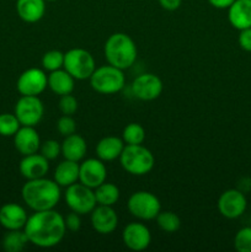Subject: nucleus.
Returning <instances> with one entry per match:
<instances>
[{
	"mask_svg": "<svg viewBox=\"0 0 251 252\" xmlns=\"http://www.w3.org/2000/svg\"><path fill=\"white\" fill-rule=\"evenodd\" d=\"M49 160L46 159L42 154L34 153V154L25 155L20 161L19 170L22 177L26 180H34L46 177L47 172L49 171Z\"/></svg>",
	"mask_w": 251,
	"mask_h": 252,
	"instance_id": "nucleus-16",
	"label": "nucleus"
},
{
	"mask_svg": "<svg viewBox=\"0 0 251 252\" xmlns=\"http://www.w3.org/2000/svg\"><path fill=\"white\" fill-rule=\"evenodd\" d=\"M182 0H159V4L162 9L167 11H175L181 6Z\"/></svg>",
	"mask_w": 251,
	"mask_h": 252,
	"instance_id": "nucleus-37",
	"label": "nucleus"
},
{
	"mask_svg": "<svg viewBox=\"0 0 251 252\" xmlns=\"http://www.w3.org/2000/svg\"><path fill=\"white\" fill-rule=\"evenodd\" d=\"M64 65V53L57 49L46 52L42 57V66L44 70H48L49 73L54 70L62 69Z\"/></svg>",
	"mask_w": 251,
	"mask_h": 252,
	"instance_id": "nucleus-30",
	"label": "nucleus"
},
{
	"mask_svg": "<svg viewBox=\"0 0 251 252\" xmlns=\"http://www.w3.org/2000/svg\"><path fill=\"white\" fill-rule=\"evenodd\" d=\"M121 166L123 170L134 176H143L149 174L155 165L153 153L143 144L126 145L120 157Z\"/></svg>",
	"mask_w": 251,
	"mask_h": 252,
	"instance_id": "nucleus-4",
	"label": "nucleus"
},
{
	"mask_svg": "<svg viewBox=\"0 0 251 252\" xmlns=\"http://www.w3.org/2000/svg\"><path fill=\"white\" fill-rule=\"evenodd\" d=\"M29 239L26 233L21 229L19 230H7L2 238V249L6 252H20L26 248Z\"/></svg>",
	"mask_w": 251,
	"mask_h": 252,
	"instance_id": "nucleus-26",
	"label": "nucleus"
},
{
	"mask_svg": "<svg viewBox=\"0 0 251 252\" xmlns=\"http://www.w3.org/2000/svg\"><path fill=\"white\" fill-rule=\"evenodd\" d=\"M29 243L42 249L54 248L66 233L64 217L54 209L34 212L24 226Z\"/></svg>",
	"mask_w": 251,
	"mask_h": 252,
	"instance_id": "nucleus-1",
	"label": "nucleus"
},
{
	"mask_svg": "<svg viewBox=\"0 0 251 252\" xmlns=\"http://www.w3.org/2000/svg\"><path fill=\"white\" fill-rule=\"evenodd\" d=\"M58 106L63 115L71 116L78 110V100L71 94H66V95L61 96Z\"/></svg>",
	"mask_w": 251,
	"mask_h": 252,
	"instance_id": "nucleus-33",
	"label": "nucleus"
},
{
	"mask_svg": "<svg viewBox=\"0 0 251 252\" xmlns=\"http://www.w3.org/2000/svg\"><path fill=\"white\" fill-rule=\"evenodd\" d=\"M14 113L21 126L36 127L43 118V103L38 96H21L15 105Z\"/></svg>",
	"mask_w": 251,
	"mask_h": 252,
	"instance_id": "nucleus-9",
	"label": "nucleus"
},
{
	"mask_svg": "<svg viewBox=\"0 0 251 252\" xmlns=\"http://www.w3.org/2000/svg\"><path fill=\"white\" fill-rule=\"evenodd\" d=\"M96 203L100 206H110L113 207L120 199V189L116 185L103 182L100 186L95 189Z\"/></svg>",
	"mask_w": 251,
	"mask_h": 252,
	"instance_id": "nucleus-25",
	"label": "nucleus"
},
{
	"mask_svg": "<svg viewBox=\"0 0 251 252\" xmlns=\"http://www.w3.org/2000/svg\"><path fill=\"white\" fill-rule=\"evenodd\" d=\"M63 68L75 80H86L93 75L96 64L90 52L83 48H73L64 53Z\"/></svg>",
	"mask_w": 251,
	"mask_h": 252,
	"instance_id": "nucleus-6",
	"label": "nucleus"
},
{
	"mask_svg": "<svg viewBox=\"0 0 251 252\" xmlns=\"http://www.w3.org/2000/svg\"><path fill=\"white\" fill-rule=\"evenodd\" d=\"M234 248L238 252H251V226H245L236 233Z\"/></svg>",
	"mask_w": 251,
	"mask_h": 252,
	"instance_id": "nucleus-31",
	"label": "nucleus"
},
{
	"mask_svg": "<svg viewBox=\"0 0 251 252\" xmlns=\"http://www.w3.org/2000/svg\"><path fill=\"white\" fill-rule=\"evenodd\" d=\"M90 85L96 93L102 95H112L117 94L125 88L126 78L122 69L107 64V65L98 66L94 70L90 76Z\"/></svg>",
	"mask_w": 251,
	"mask_h": 252,
	"instance_id": "nucleus-5",
	"label": "nucleus"
},
{
	"mask_svg": "<svg viewBox=\"0 0 251 252\" xmlns=\"http://www.w3.org/2000/svg\"><path fill=\"white\" fill-rule=\"evenodd\" d=\"M106 177H107V169L102 160L98 158L85 160L79 166V182L90 189H95L96 187L103 184L106 181Z\"/></svg>",
	"mask_w": 251,
	"mask_h": 252,
	"instance_id": "nucleus-13",
	"label": "nucleus"
},
{
	"mask_svg": "<svg viewBox=\"0 0 251 252\" xmlns=\"http://www.w3.org/2000/svg\"><path fill=\"white\" fill-rule=\"evenodd\" d=\"M228 20L240 31L251 27V0H234L228 9Z\"/></svg>",
	"mask_w": 251,
	"mask_h": 252,
	"instance_id": "nucleus-19",
	"label": "nucleus"
},
{
	"mask_svg": "<svg viewBox=\"0 0 251 252\" xmlns=\"http://www.w3.org/2000/svg\"><path fill=\"white\" fill-rule=\"evenodd\" d=\"M20 127H21V123L17 120L15 113H1L0 115V135L14 137Z\"/></svg>",
	"mask_w": 251,
	"mask_h": 252,
	"instance_id": "nucleus-29",
	"label": "nucleus"
},
{
	"mask_svg": "<svg viewBox=\"0 0 251 252\" xmlns=\"http://www.w3.org/2000/svg\"><path fill=\"white\" fill-rule=\"evenodd\" d=\"M157 224L162 231L165 233H176L181 226V220H180L179 216L174 212H161L157 216Z\"/></svg>",
	"mask_w": 251,
	"mask_h": 252,
	"instance_id": "nucleus-27",
	"label": "nucleus"
},
{
	"mask_svg": "<svg viewBox=\"0 0 251 252\" xmlns=\"http://www.w3.org/2000/svg\"><path fill=\"white\" fill-rule=\"evenodd\" d=\"M64 198H65V203L70 208V211L75 212L80 216L91 213L93 209L97 206L94 189L85 186L81 182L79 184L75 182L66 187Z\"/></svg>",
	"mask_w": 251,
	"mask_h": 252,
	"instance_id": "nucleus-8",
	"label": "nucleus"
},
{
	"mask_svg": "<svg viewBox=\"0 0 251 252\" xmlns=\"http://www.w3.org/2000/svg\"><path fill=\"white\" fill-rule=\"evenodd\" d=\"M14 144L17 152L25 157V155L38 153L41 148V138L34 127L21 126L14 135Z\"/></svg>",
	"mask_w": 251,
	"mask_h": 252,
	"instance_id": "nucleus-17",
	"label": "nucleus"
},
{
	"mask_svg": "<svg viewBox=\"0 0 251 252\" xmlns=\"http://www.w3.org/2000/svg\"><path fill=\"white\" fill-rule=\"evenodd\" d=\"M79 166L80 165L76 161L65 159L64 161L59 162L58 166L56 167L53 180L59 186L66 189L68 186L79 181Z\"/></svg>",
	"mask_w": 251,
	"mask_h": 252,
	"instance_id": "nucleus-24",
	"label": "nucleus"
},
{
	"mask_svg": "<svg viewBox=\"0 0 251 252\" xmlns=\"http://www.w3.org/2000/svg\"><path fill=\"white\" fill-rule=\"evenodd\" d=\"M90 214L91 225L96 233L101 235H108L117 229L118 216L112 207L97 204Z\"/></svg>",
	"mask_w": 251,
	"mask_h": 252,
	"instance_id": "nucleus-15",
	"label": "nucleus"
},
{
	"mask_svg": "<svg viewBox=\"0 0 251 252\" xmlns=\"http://www.w3.org/2000/svg\"><path fill=\"white\" fill-rule=\"evenodd\" d=\"M64 221H65L66 230L71 231V233H76V231H78L81 226L80 214L75 213V212H71V213H69L68 216L64 218Z\"/></svg>",
	"mask_w": 251,
	"mask_h": 252,
	"instance_id": "nucleus-35",
	"label": "nucleus"
},
{
	"mask_svg": "<svg viewBox=\"0 0 251 252\" xmlns=\"http://www.w3.org/2000/svg\"><path fill=\"white\" fill-rule=\"evenodd\" d=\"M123 244L132 251H143L149 248L152 234L143 223H129L122 233Z\"/></svg>",
	"mask_w": 251,
	"mask_h": 252,
	"instance_id": "nucleus-14",
	"label": "nucleus"
},
{
	"mask_svg": "<svg viewBox=\"0 0 251 252\" xmlns=\"http://www.w3.org/2000/svg\"><path fill=\"white\" fill-rule=\"evenodd\" d=\"M74 85H75V79L65 69L51 71L48 75V88L56 95L63 96L66 94H71L74 90Z\"/></svg>",
	"mask_w": 251,
	"mask_h": 252,
	"instance_id": "nucleus-23",
	"label": "nucleus"
},
{
	"mask_svg": "<svg viewBox=\"0 0 251 252\" xmlns=\"http://www.w3.org/2000/svg\"><path fill=\"white\" fill-rule=\"evenodd\" d=\"M57 129L61 133L63 137H68V135L73 134L76 130V122L71 116L63 115L57 122Z\"/></svg>",
	"mask_w": 251,
	"mask_h": 252,
	"instance_id": "nucleus-34",
	"label": "nucleus"
},
{
	"mask_svg": "<svg viewBox=\"0 0 251 252\" xmlns=\"http://www.w3.org/2000/svg\"><path fill=\"white\" fill-rule=\"evenodd\" d=\"M126 144L122 138L108 135L102 138L96 144V155L102 161H112V160L120 159Z\"/></svg>",
	"mask_w": 251,
	"mask_h": 252,
	"instance_id": "nucleus-20",
	"label": "nucleus"
},
{
	"mask_svg": "<svg viewBox=\"0 0 251 252\" xmlns=\"http://www.w3.org/2000/svg\"><path fill=\"white\" fill-rule=\"evenodd\" d=\"M248 207L245 194L239 189H226L218 199V211L224 218L236 219L243 216Z\"/></svg>",
	"mask_w": 251,
	"mask_h": 252,
	"instance_id": "nucleus-11",
	"label": "nucleus"
},
{
	"mask_svg": "<svg viewBox=\"0 0 251 252\" xmlns=\"http://www.w3.org/2000/svg\"><path fill=\"white\" fill-rule=\"evenodd\" d=\"M44 1H57V0H44Z\"/></svg>",
	"mask_w": 251,
	"mask_h": 252,
	"instance_id": "nucleus-39",
	"label": "nucleus"
},
{
	"mask_svg": "<svg viewBox=\"0 0 251 252\" xmlns=\"http://www.w3.org/2000/svg\"><path fill=\"white\" fill-rule=\"evenodd\" d=\"M21 196L27 207L34 212L54 209L61 201V186L54 180L41 179L27 180L22 186Z\"/></svg>",
	"mask_w": 251,
	"mask_h": 252,
	"instance_id": "nucleus-2",
	"label": "nucleus"
},
{
	"mask_svg": "<svg viewBox=\"0 0 251 252\" xmlns=\"http://www.w3.org/2000/svg\"><path fill=\"white\" fill-rule=\"evenodd\" d=\"M29 216L22 206L17 203H6L0 208V225L6 230L24 229Z\"/></svg>",
	"mask_w": 251,
	"mask_h": 252,
	"instance_id": "nucleus-18",
	"label": "nucleus"
},
{
	"mask_svg": "<svg viewBox=\"0 0 251 252\" xmlns=\"http://www.w3.org/2000/svg\"><path fill=\"white\" fill-rule=\"evenodd\" d=\"M208 2L216 9H229L234 0H208Z\"/></svg>",
	"mask_w": 251,
	"mask_h": 252,
	"instance_id": "nucleus-38",
	"label": "nucleus"
},
{
	"mask_svg": "<svg viewBox=\"0 0 251 252\" xmlns=\"http://www.w3.org/2000/svg\"><path fill=\"white\" fill-rule=\"evenodd\" d=\"M127 208L139 220H153L161 211L159 198L152 192L138 191L128 198Z\"/></svg>",
	"mask_w": 251,
	"mask_h": 252,
	"instance_id": "nucleus-7",
	"label": "nucleus"
},
{
	"mask_svg": "<svg viewBox=\"0 0 251 252\" xmlns=\"http://www.w3.org/2000/svg\"><path fill=\"white\" fill-rule=\"evenodd\" d=\"M61 145L62 155L64 157V159L76 162L84 159L86 154V149H88L85 139L81 135L75 134V133L64 138L63 143Z\"/></svg>",
	"mask_w": 251,
	"mask_h": 252,
	"instance_id": "nucleus-22",
	"label": "nucleus"
},
{
	"mask_svg": "<svg viewBox=\"0 0 251 252\" xmlns=\"http://www.w3.org/2000/svg\"><path fill=\"white\" fill-rule=\"evenodd\" d=\"M16 11L22 21L34 24L44 16L46 1L44 0H17Z\"/></svg>",
	"mask_w": 251,
	"mask_h": 252,
	"instance_id": "nucleus-21",
	"label": "nucleus"
},
{
	"mask_svg": "<svg viewBox=\"0 0 251 252\" xmlns=\"http://www.w3.org/2000/svg\"><path fill=\"white\" fill-rule=\"evenodd\" d=\"M39 152H41V154L43 155L46 159L54 160L62 154V145L59 144L57 140L48 139V140H46V142L41 143Z\"/></svg>",
	"mask_w": 251,
	"mask_h": 252,
	"instance_id": "nucleus-32",
	"label": "nucleus"
},
{
	"mask_svg": "<svg viewBox=\"0 0 251 252\" xmlns=\"http://www.w3.org/2000/svg\"><path fill=\"white\" fill-rule=\"evenodd\" d=\"M239 46L246 52H251V27L241 30L239 34Z\"/></svg>",
	"mask_w": 251,
	"mask_h": 252,
	"instance_id": "nucleus-36",
	"label": "nucleus"
},
{
	"mask_svg": "<svg viewBox=\"0 0 251 252\" xmlns=\"http://www.w3.org/2000/svg\"><path fill=\"white\" fill-rule=\"evenodd\" d=\"M48 86V76L39 68H30L19 76L17 91L21 96H38Z\"/></svg>",
	"mask_w": 251,
	"mask_h": 252,
	"instance_id": "nucleus-10",
	"label": "nucleus"
},
{
	"mask_svg": "<svg viewBox=\"0 0 251 252\" xmlns=\"http://www.w3.org/2000/svg\"><path fill=\"white\" fill-rule=\"evenodd\" d=\"M103 51L107 63L122 70L130 68L137 61V46L130 36L123 32L111 34Z\"/></svg>",
	"mask_w": 251,
	"mask_h": 252,
	"instance_id": "nucleus-3",
	"label": "nucleus"
},
{
	"mask_svg": "<svg viewBox=\"0 0 251 252\" xmlns=\"http://www.w3.org/2000/svg\"><path fill=\"white\" fill-rule=\"evenodd\" d=\"M122 139L126 145L143 144L145 140V129L139 123H129L123 129Z\"/></svg>",
	"mask_w": 251,
	"mask_h": 252,
	"instance_id": "nucleus-28",
	"label": "nucleus"
},
{
	"mask_svg": "<svg viewBox=\"0 0 251 252\" xmlns=\"http://www.w3.org/2000/svg\"><path fill=\"white\" fill-rule=\"evenodd\" d=\"M162 89L161 79L152 73L140 74L132 83L133 95L142 101L155 100L161 95Z\"/></svg>",
	"mask_w": 251,
	"mask_h": 252,
	"instance_id": "nucleus-12",
	"label": "nucleus"
}]
</instances>
